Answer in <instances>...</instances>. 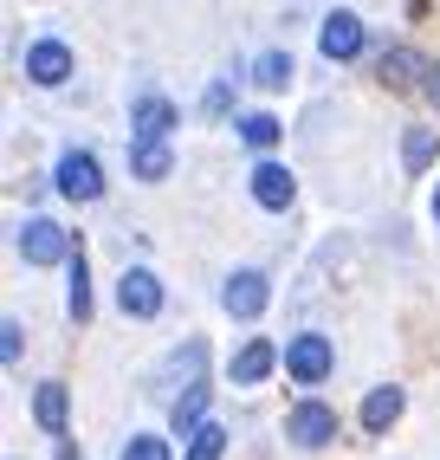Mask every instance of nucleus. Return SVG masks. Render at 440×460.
I'll use <instances>...</instances> for the list:
<instances>
[{"label": "nucleus", "instance_id": "2", "mask_svg": "<svg viewBox=\"0 0 440 460\" xmlns=\"http://www.w3.org/2000/svg\"><path fill=\"white\" fill-rule=\"evenodd\" d=\"M13 247H20V260H26V266H66L78 240L58 227V221H40V214H33V221L13 234Z\"/></svg>", "mask_w": 440, "mask_h": 460}, {"label": "nucleus", "instance_id": "11", "mask_svg": "<svg viewBox=\"0 0 440 460\" xmlns=\"http://www.w3.org/2000/svg\"><path fill=\"white\" fill-rule=\"evenodd\" d=\"M401 402H408V395H401L395 383L369 389V395H363V435H389V428L401 421Z\"/></svg>", "mask_w": 440, "mask_h": 460}, {"label": "nucleus", "instance_id": "19", "mask_svg": "<svg viewBox=\"0 0 440 460\" xmlns=\"http://www.w3.org/2000/svg\"><path fill=\"white\" fill-rule=\"evenodd\" d=\"M375 78H383V84H408V78H415V52H408V46L383 52V58H375Z\"/></svg>", "mask_w": 440, "mask_h": 460}, {"label": "nucleus", "instance_id": "13", "mask_svg": "<svg viewBox=\"0 0 440 460\" xmlns=\"http://www.w3.org/2000/svg\"><path fill=\"white\" fill-rule=\"evenodd\" d=\"M66 409H72L66 383H40V395H33V415H40V428H46L52 441H66Z\"/></svg>", "mask_w": 440, "mask_h": 460}, {"label": "nucleus", "instance_id": "5", "mask_svg": "<svg viewBox=\"0 0 440 460\" xmlns=\"http://www.w3.org/2000/svg\"><path fill=\"white\" fill-rule=\"evenodd\" d=\"M117 305L130 318H155L163 312V279H155L149 266H123V279H117Z\"/></svg>", "mask_w": 440, "mask_h": 460}, {"label": "nucleus", "instance_id": "8", "mask_svg": "<svg viewBox=\"0 0 440 460\" xmlns=\"http://www.w3.org/2000/svg\"><path fill=\"white\" fill-rule=\"evenodd\" d=\"M318 52L337 58V66H343V58H356V52H363V20H356L350 7H337V13L324 20V33H318Z\"/></svg>", "mask_w": 440, "mask_h": 460}, {"label": "nucleus", "instance_id": "4", "mask_svg": "<svg viewBox=\"0 0 440 460\" xmlns=\"http://www.w3.org/2000/svg\"><path fill=\"white\" fill-rule=\"evenodd\" d=\"M20 66H26V78H33V84L58 91V84L72 78V46H66V40H33V46H26V58H20Z\"/></svg>", "mask_w": 440, "mask_h": 460}, {"label": "nucleus", "instance_id": "18", "mask_svg": "<svg viewBox=\"0 0 440 460\" xmlns=\"http://www.w3.org/2000/svg\"><path fill=\"white\" fill-rule=\"evenodd\" d=\"M253 84H260V91H286V84H292V52H260Z\"/></svg>", "mask_w": 440, "mask_h": 460}, {"label": "nucleus", "instance_id": "21", "mask_svg": "<svg viewBox=\"0 0 440 460\" xmlns=\"http://www.w3.org/2000/svg\"><path fill=\"white\" fill-rule=\"evenodd\" d=\"M240 137H246V149H272L278 143V117H266V111L240 117Z\"/></svg>", "mask_w": 440, "mask_h": 460}, {"label": "nucleus", "instance_id": "23", "mask_svg": "<svg viewBox=\"0 0 440 460\" xmlns=\"http://www.w3.org/2000/svg\"><path fill=\"white\" fill-rule=\"evenodd\" d=\"M0 363H20V318H0Z\"/></svg>", "mask_w": 440, "mask_h": 460}, {"label": "nucleus", "instance_id": "22", "mask_svg": "<svg viewBox=\"0 0 440 460\" xmlns=\"http://www.w3.org/2000/svg\"><path fill=\"white\" fill-rule=\"evenodd\" d=\"M123 460H175V454H169L163 435H130L123 441Z\"/></svg>", "mask_w": 440, "mask_h": 460}, {"label": "nucleus", "instance_id": "25", "mask_svg": "<svg viewBox=\"0 0 440 460\" xmlns=\"http://www.w3.org/2000/svg\"><path fill=\"white\" fill-rule=\"evenodd\" d=\"M58 460H84V454H78V447H72V441H58Z\"/></svg>", "mask_w": 440, "mask_h": 460}, {"label": "nucleus", "instance_id": "14", "mask_svg": "<svg viewBox=\"0 0 440 460\" xmlns=\"http://www.w3.org/2000/svg\"><path fill=\"white\" fill-rule=\"evenodd\" d=\"M272 363H278V344H266V337H253L240 357H233V383H266L272 376Z\"/></svg>", "mask_w": 440, "mask_h": 460}, {"label": "nucleus", "instance_id": "3", "mask_svg": "<svg viewBox=\"0 0 440 460\" xmlns=\"http://www.w3.org/2000/svg\"><path fill=\"white\" fill-rule=\"evenodd\" d=\"M58 195L66 201H98L104 195V169H98L91 149H66L58 156Z\"/></svg>", "mask_w": 440, "mask_h": 460}, {"label": "nucleus", "instance_id": "10", "mask_svg": "<svg viewBox=\"0 0 440 460\" xmlns=\"http://www.w3.org/2000/svg\"><path fill=\"white\" fill-rule=\"evenodd\" d=\"M175 124H181V117H175V104H169V98H136V104H130V137H136V143L169 137Z\"/></svg>", "mask_w": 440, "mask_h": 460}, {"label": "nucleus", "instance_id": "6", "mask_svg": "<svg viewBox=\"0 0 440 460\" xmlns=\"http://www.w3.org/2000/svg\"><path fill=\"white\" fill-rule=\"evenodd\" d=\"M220 305H227L233 318H260L266 305H272V279H266V272H253V266H246V272H233V279L220 286Z\"/></svg>", "mask_w": 440, "mask_h": 460}, {"label": "nucleus", "instance_id": "16", "mask_svg": "<svg viewBox=\"0 0 440 460\" xmlns=\"http://www.w3.org/2000/svg\"><path fill=\"white\" fill-rule=\"evenodd\" d=\"M207 395H214V389H207V383H195V389H188V395H181V402H175V415H169V428H175V435H181V441H188V435H195V428L207 421Z\"/></svg>", "mask_w": 440, "mask_h": 460}, {"label": "nucleus", "instance_id": "7", "mask_svg": "<svg viewBox=\"0 0 440 460\" xmlns=\"http://www.w3.org/2000/svg\"><path fill=\"white\" fill-rule=\"evenodd\" d=\"M286 435H292L298 447H324V441H337V409H330V402H298V409L286 415Z\"/></svg>", "mask_w": 440, "mask_h": 460}, {"label": "nucleus", "instance_id": "1", "mask_svg": "<svg viewBox=\"0 0 440 460\" xmlns=\"http://www.w3.org/2000/svg\"><path fill=\"white\" fill-rule=\"evenodd\" d=\"M286 370H292V383H304V389L330 383V370H337V350H330V337H324V331H298L292 344H286Z\"/></svg>", "mask_w": 440, "mask_h": 460}, {"label": "nucleus", "instance_id": "17", "mask_svg": "<svg viewBox=\"0 0 440 460\" xmlns=\"http://www.w3.org/2000/svg\"><path fill=\"white\" fill-rule=\"evenodd\" d=\"M220 454H227V428H220V421H201L195 435H188V454H181V460H220Z\"/></svg>", "mask_w": 440, "mask_h": 460}, {"label": "nucleus", "instance_id": "24", "mask_svg": "<svg viewBox=\"0 0 440 460\" xmlns=\"http://www.w3.org/2000/svg\"><path fill=\"white\" fill-rule=\"evenodd\" d=\"M427 104L440 111V66H427Z\"/></svg>", "mask_w": 440, "mask_h": 460}, {"label": "nucleus", "instance_id": "26", "mask_svg": "<svg viewBox=\"0 0 440 460\" xmlns=\"http://www.w3.org/2000/svg\"><path fill=\"white\" fill-rule=\"evenodd\" d=\"M427 208H434V221H440V189H434V201H427Z\"/></svg>", "mask_w": 440, "mask_h": 460}, {"label": "nucleus", "instance_id": "9", "mask_svg": "<svg viewBox=\"0 0 440 460\" xmlns=\"http://www.w3.org/2000/svg\"><path fill=\"white\" fill-rule=\"evenodd\" d=\"M253 201H260V208H272V214H286V208L298 201L292 169H286V163H253Z\"/></svg>", "mask_w": 440, "mask_h": 460}, {"label": "nucleus", "instance_id": "20", "mask_svg": "<svg viewBox=\"0 0 440 460\" xmlns=\"http://www.w3.org/2000/svg\"><path fill=\"white\" fill-rule=\"evenodd\" d=\"M434 143H440V137H434L427 124H421V130H408V143H401V156H408V175H421V169L434 163Z\"/></svg>", "mask_w": 440, "mask_h": 460}, {"label": "nucleus", "instance_id": "12", "mask_svg": "<svg viewBox=\"0 0 440 460\" xmlns=\"http://www.w3.org/2000/svg\"><path fill=\"white\" fill-rule=\"evenodd\" d=\"M66 312H72V324H91V272H84V247H72V260H66Z\"/></svg>", "mask_w": 440, "mask_h": 460}, {"label": "nucleus", "instance_id": "15", "mask_svg": "<svg viewBox=\"0 0 440 460\" xmlns=\"http://www.w3.org/2000/svg\"><path fill=\"white\" fill-rule=\"evenodd\" d=\"M175 169V156H169V143L155 137V143H130V175L136 181H163Z\"/></svg>", "mask_w": 440, "mask_h": 460}]
</instances>
